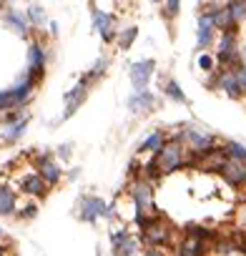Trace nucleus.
Instances as JSON below:
<instances>
[{
  "label": "nucleus",
  "instance_id": "1",
  "mask_svg": "<svg viewBox=\"0 0 246 256\" xmlns=\"http://www.w3.org/2000/svg\"><path fill=\"white\" fill-rule=\"evenodd\" d=\"M156 164H158V168H161L164 176H171V174L184 171L188 166V148L184 146V141L178 138V134L168 136V141L161 148V154H156Z\"/></svg>",
  "mask_w": 246,
  "mask_h": 256
},
{
  "label": "nucleus",
  "instance_id": "2",
  "mask_svg": "<svg viewBox=\"0 0 246 256\" xmlns=\"http://www.w3.org/2000/svg\"><path fill=\"white\" fill-rule=\"evenodd\" d=\"M138 234H141V238H144L146 246H164V248L176 246V226L164 214L148 218L146 226L138 228Z\"/></svg>",
  "mask_w": 246,
  "mask_h": 256
},
{
  "label": "nucleus",
  "instance_id": "3",
  "mask_svg": "<svg viewBox=\"0 0 246 256\" xmlns=\"http://www.w3.org/2000/svg\"><path fill=\"white\" fill-rule=\"evenodd\" d=\"M178 138L184 141V146L188 148V154H191V156H198V158H201V156H206V154H211V151L218 146V138H216L214 134H208L206 128L194 126V123L181 126Z\"/></svg>",
  "mask_w": 246,
  "mask_h": 256
},
{
  "label": "nucleus",
  "instance_id": "4",
  "mask_svg": "<svg viewBox=\"0 0 246 256\" xmlns=\"http://www.w3.org/2000/svg\"><path fill=\"white\" fill-rule=\"evenodd\" d=\"M214 56L218 60V68H241V43H238V30H224L218 33V40L214 46Z\"/></svg>",
  "mask_w": 246,
  "mask_h": 256
},
{
  "label": "nucleus",
  "instance_id": "5",
  "mask_svg": "<svg viewBox=\"0 0 246 256\" xmlns=\"http://www.w3.org/2000/svg\"><path fill=\"white\" fill-rule=\"evenodd\" d=\"M46 66H48V48L40 38V33H36V38L28 40V58H26V76L30 80H36L38 86L46 78Z\"/></svg>",
  "mask_w": 246,
  "mask_h": 256
},
{
  "label": "nucleus",
  "instance_id": "6",
  "mask_svg": "<svg viewBox=\"0 0 246 256\" xmlns=\"http://www.w3.org/2000/svg\"><path fill=\"white\" fill-rule=\"evenodd\" d=\"M116 211L100 198V196H93V194H86L80 196L78 201V218L86 221V224H98L100 218H113Z\"/></svg>",
  "mask_w": 246,
  "mask_h": 256
},
{
  "label": "nucleus",
  "instance_id": "7",
  "mask_svg": "<svg viewBox=\"0 0 246 256\" xmlns=\"http://www.w3.org/2000/svg\"><path fill=\"white\" fill-rule=\"evenodd\" d=\"M16 188H18L23 196L36 198V201L46 198L48 191H50V186L46 184V178H43L36 168H30V171H26V174H18V178H16Z\"/></svg>",
  "mask_w": 246,
  "mask_h": 256
},
{
  "label": "nucleus",
  "instance_id": "8",
  "mask_svg": "<svg viewBox=\"0 0 246 256\" xmlns=\"http://www.w3.org/2000/svg\"><path fill=\"white\" fill-rule=\"evenodd\" d=\"M33 168L46 178V184L53 188V186H58L60 181H63V176H66V168L56 161V154H36L33 156Z\"/></svg>",
  "mask_w": 246,
  "mask_h": 256
},
{
  "label": "nucleus",
  "instance_id": "9",
  "mask_svg": "<svg viewBox=\"0 0 246 256\" xmlns=\"http://www.w3.org/2000/svg\"><path fill=\"white\" fill-rule=\"evenodd\" d=\"M3 26L8 30H13L18 38H26V40H30V36L36 33L30 20H28V13H23L16 6H3Z\"/></svg>",
  "mask_w": 246,
  "mask_h": 256
},
{
  "label": "nucleus",
  "instance_id": "10",
  "mask_svg": "<svg viewBox=\"0 0 246 256\" xmlns=\"http://www.w3.org/2000/svg\"><path fill=\"white\" fill-rule=\"evenodd\" d=\"M90 16H93V28H96V33L100 36V40L103 43H116V38H118V20H116V16L113 13H108V10H103V8H90Z\"/></svg>",
  "mask_w": 246,
  "mask_h": 256
},
{
  "label": "nucleus",
  "instance_id": "11",
  "mask_svg": "<svg viewBox=\"0 0 246 256\" xmlns=\"http://www.w3.org/2000/svg\"><path fill=\"white\" fill-rule=\"evenodd\" d=\"M218 40V30L214 26V18L204 10H198V18H196V50L204 53V50H214Z\"/></svg>",
  "mask_w": 246,
  "mask_h": 256
},
{
  "label": "nucleus",
  "instance_id": "12",
  "mask_svg": "<svg viewBox=\"0 0 246 256\" xmlns=\"http://www.w3.org/2000/svg\"><path fill=\"white\" fill-rule=\"evenodd\" d=\"M90 80L86 78V73L78 78V83L70 88V90H66L63 93V100H66V110H63V116H60V120H68L80 106H83V100H86V96H88V90H90Z\"/></svg>",
  "mask_w": 246,
  "mask_h": 256
},
{
  "label": "nucleus",
  "instance_id": "13",
  "mask_svg": "<svg viewBox=\"0 0 246 256\" xmlns=\"http://www.w3.org/2000/svg\"><path fill=\"white\" fill-rule=\"evenodd\" d=\"M154 73H156V60L154 58H141V60L131 63L128 80H131L134 90H146L148 83H151V78H154Z\"/></svg>",
  "mask_w": 246,
  "mask_h": 256
},
{
  "label": "nucleus",
  "instance_id": "14",
  "mask_svg": "<svg viewBox=\"0 0 246 256\" xmlns=\"http://www.w3.org/2000/svg\"><path fill=\"white\" fill-rule=\"evenodd\" d=\"M218 176L224 178V184L228 188H246V161L226 158V164L218 171Z\"/></svg>",
  "mask_w": 246,
  "mask_h": 256
},
{
  "label": "nucleus",
  "instance_id": "15",
  "mask_svg": "<svg viewBox=\"0 0 246 256\" xmlns=\"http://www.w3.org/2000/svg\"><path fill=\"white\" fill-rule=\"evenodd\" d=\"M158 108V96L154 90H134V96L128 98V110L134 116H148Z\"/></svg>",
  "mask_w": 246,
  "mask_h": 256
},
{
  "label": "nucleus",
  "instance_id": "16",
  "mask_svg": "<svg viewBox=\"0 0 246 256\" xmlns=\"http://www.w3.org/2000/svg\"><path fill=\"white\" fill-rule=\"evenodd\" d=\"M18 208H20V191L8 181H0V216L10 218L18 214Z\"/></svg>",
  "mask_w": 246,
  "mask_h": 256
},
{
  "label": "nucleus",
  "instance_id": "17",
  "mask_svg": "<svg viewBox=\"0 0 246 256\" xmlns=\"http://www.w3.org/2000/svg\"><path fill=\"white\" fill-rule=\"evenodd\" d=\"M174 248H176V256H208L211 254V244H206L191 234H184Z\"/></svg>",
  "mask_w": 246,
  "mask_h": 256
},
{
  "label": "nucleus",
  "instance_id": "18",
  "mask_svg": "<svg viewBox=\"0 0 246 256\" xmlns=\"http://www.w3.org/2000/svg\"><path fill=\"white\" fill-rule=\"evenodd\" d=\"M26 128H28V116H20L10 123H3V128H0V144H6V146L18 144L26 136Z\"/></svg>",
  "mask_w": 246,
  "mask_h": 256
},
{
  "label": "nucleus",
  "instance_id": "19",
  "mask_svg": "<svg viewBox=\"0 0 246 256\" xmlns=\"http://www.w3.org/2000/svg\"><path fill=\"white\" fill-rule=\"evenodd\" d=\"M166 141H168V134L164 131V128H154V131L138 144V154L156 156V154H161V148L166 146Z\"/></svg>",
  "mask_w": 246,
  "mask_h": 256
},
{
  "label": "nucleus",
  "instance_id": "20",
  "mask_svg": "<svg viewBox=\"0 0 246 256\" xmlns=\"http://www.w3.org/2000/svg\"><path fill=\"white\" fill-rule=\"evenodd\" d=\"M144 251H146V244H144L141 234H128L113 248V256H144Z\"/></svg>",
  "mask_w": 246,
  "mask_h": 256
},
{
  "label": "nucleus",
  "instance_id": "21",
  "mask_svg": "<svg viewBox=\"0 0 246 256\" xmlns=\"http://www.w3.org/2000/svg\"><path fill=\"white\" fill-rule=\"evenodd\" d=\"M161 96L168 98L171 103H178V106H188V96L184 93V88L178 86L176 78H161Z\"/></svg>",
  "mask_w": 246,
  "mask_h": 256
},
{
  "label": "nucleus",
  "instance_id": "22",
  "mask_svg": "<svg viewBox=\"0 0 246 256\" xmlns=\"http://www.w3.org/2000/svg\"><path fill=\"white\" fill-rule=\"evenodd\" d=\"M23 108H26V106L18 100V96H16L13 88L0 90V118H3L6 113H10V110H23Z\"/></svg>",
  "mask_w": 246,
  "mask_h": 256
},
{
  "label": "nucleus",
  "instance_id": "23",
  "mask_svg": "<svg viewBox=\"0 0 246 256\" xmlns=\"http://www.w3.org/2000/svg\"><path fill=\"white\" fill-rule=\"evenodd\" d=\"M26 13H28V20H30V26H33V30L36 33H43L46 30V26H50L48 23V16H46V10H43V6H28L26 8Z\"/></svg>",
  "mask_w": 246,
  "mask_h": 256
},
{
  "label": "nucleus",
  "instance_id": "24",
  "mask_svg": "<svg viewBox=\"0 0 246 256\" xmlns=\"http://www.w3.org/2000/svg\"><path fill=\"white\" fill-rule=\"evenodd\" d=\"M184 234H191V236H196V238H201V241H206V244H211V246H214V241L218 238V234H221V231L208 228V226H201V224H188V226L184 228Z\"/></svg>",
  "mask_w": 246,
  "mask_h": 256
},
{
  "label": "nucleus",
  "instance_id": "25",
  "mask_svg": "<svg viewBox=\"0 0 246 256\" xmlns=\"http://www.w3.org/2000/svg\"><path fill=\"white\" fill-rule=\"evenodd\" d=\"M138 38V28L136 26H128V28H120L118 30V38H116V48L118 50H131L134 43Z\"/></svg>",
  "mask_w": 246,
  "mask_h": 256
},
{
  "label": "nucleus",
  "instance_id": "26",
  "mask_svg": "<svg viewBox=\"0 0 246 256\" xmlns=\"http://www.w3.org/2000/svg\"><path fill=\"white\" fill-rule=\"evenodd\" d=\"M196 68H198L204 76L216 73V70H218V60H216L214 50H204V53H198V56H196Z\"/></svg>",
  "mask_w": 246,
  "mask_h": 256
},
{
  "label": "nucleus",
  "instance_id": "27",
  "mask_svg": "<svg viewBox=\"0 0 246 256\" xmlns=\"http://www.w3.org/2000/svg\"><path fill=\"white\" fill-rule=\"evenodd\" d=\"M108 66H110V60H108V58H98V60H96V63H93V66L86 70V78H88L90 83H98V80L106 76Z\"/></svg>",
  "mask_w": 246,
  "mask_h": 256
},
{
  "label": "nucleus",
  "instance_id": "28",
  "mask_svg": "<svg viewBox=\"0 0 246 256\" xmlns=\"http://www.w3.org/2000/svg\"><path fill=\"white\" fill-rule=\"evenodd\" d=\"M226 8H228V13H231V18H234L236 26L246 23V0H228Z\"/></svg>",
  "mask_w": 246,
  "mask_h": 256
},
{
  "label": "nucleus",
  "instance_id": "29",
  "mask_svg": "<svg viewBox=\"0 0 246 256\" xmlns=\"http://www.w3.org/2000/svg\"><path fill=\"white\" fill-rule=\"evenodd\" d=\"M181 13V0H164L161 3V16L166 23H174Z\"/></svg>",
  "mask_w": 246,
  "mask_h": 256
},
{
  "label": "nucleus",
  "instance_id": "30",
  "mask_svg": "<svg viewBox=\"0 0 246 256\" xmlns=\"http://www.w3.org/2000/svg\"><path fill=\"white\" fill-rule=\"evenodd\" d=\"M36 216H38V201H36V198L20 204V208H18V214H16L18 221H33Z\"/></svg>",
  "mask_w": 246,
  "mask_h": 256
},
{
  "label": "nucleus",
  "instance_id": "31",
  "mask_svg": "<svg viewBox=\"0 0 246 256\" xmlns=\"http://www.w3.org/2000/svg\"><path fill=\"white\" fill-rule=\"evenodd\" d=\"M224 151L228 158H236V161H246V146L238 144V141H224Z\"/></svg>",
  "mask_w": 246,
  "mask_h": 256
},
{
  "label": "nucleus",
  "instance_id": "32",
  "mask_svg": "<svg viewBox=\"0 0 246 256\" xmlns=\"http://www.w3.org/2000/svg\"><path fill=\"white\" fill-rule=\"evenodd\" d=\"M56 156H58L60 161H68V158L73 156V151H70V144H60V146L56 148Z\"/></svg>",
  "mask_w": 246,
  "mask_h": 256
},
{
  "label": "nucleus",
  "instance_id": "33",
  "mask_svg": "<svg viewBox=\"0 0 246 256\" xmlns=\"http://www.w3.org/2000/svg\"><path fill=\"white\" fill-rule=\"evenodd\" d=\"M144 256H171V254H168V248H164V246H146Z\"/></svg>",
  "mask_w": 246,
  "mask_h": 256
},
{
  "label": "nucleus",
  "instance_id": "34",
  "mask_svg": "<svg viewBox=\"0 0 246 256\" xmlns=\"http://www.w3.org/2000/svg\"><path fill=\"white\" fill-rule=\"evenodd\" d=\"M0 256H16V254H13V246H10L6 238H0Z\"/></svg>",
  "mask_w": 246,
  "mask_h": 256
},
{
  "label": "nucleus",
  "instance_id": "35",
  "mask_svg": "<svg viewBox=\"0 0 246 256\" xmlns=\"http://www.w3.org/2000/svg\"><path fill=\"white\" fill-rule=\"evenodd\" d=\"M236 78H238V83H241V88H244V93H246V66L236 68Z\"/></svg>",
  "mask_w": 246,
  "mask_h": 256
},
{
  "label": "nucleus",
  "instance_id": "36",
  "mask_svg": "<svg viewBox=\"0 0 246 256\" xmlns=\"http://www.w3.org/2000/svg\"><path fill=\"white\" fill-rule=\"evenodd\" d=\"M0 238H6V234H3V228H0Z\"/></svg>",
  "mask_w": 246,
  "mask_h": 256
},
{
  "label": "nucleus",
  "instance_id": "37",
  "mask_svg": "<svg viewBox=\"0 0 246 256\" xmlns=\"http://www.w3.org/2000/svg\"><path fill=\"white\" fill-rule=\"evenodd\" d=\"M228 256H244V254H228Z\"/></svg>",
  "mask_w": 246,
  "mask_h": 256
},
{
  "label": "nucleus",
  "instance_id": "38",
  "mask_svg": "<svg viewBox=\"0 0 246 256\" xmlns=\"http://www.w3.org/2000/svg\"><path fill=\"white\" fill-rule=\"evenodd\" d=\"M154 3H158V6H161V3H164V0H154Z\"/></svg>",
  "mask_w": 246,
  "mask_h": 256
},
{
  "label": "nucleus",
  "instance_id": "39",
  "mask_svg": "<svg viewBox=\"0 0 246 256\" xmlns=\"http://www.w3.org/2000/svg\"><path fill=\"white\" fill-rule=\"evenodd\" d=\"M244 256H246V246H244Z\"/></svg>",
  "mask_w": 246,
  "mask_h": 256
}]
</instances>
